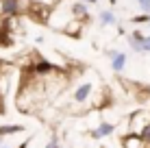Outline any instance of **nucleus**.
<instances>
[{"label":"nucleus","mask_w":150,"mask_h":148,"mask_svg":"<svg viewBox=\"0 0 150 148\" xmlns=\"http://www.w3.org/2000/svg\"><path fill=\"white\" fill-rule=\"evenodd\" d=\"M0 11L4 15H15L20 11V0H2L0 2Z\"/></svg>","instance_id":"obj_1"},{"label":"nucleus","mask_w":150,"mask_h":148,"mask_svg":"<svg viewBox=\"0 0 150 148\" xmlns=\"http://www.w3.org/2000/svg\"><path fill=\"white\" fill-rule=\"evenodd\" d=\"M113 131H115V126H113V124H107V122H105V124H100V126L94 131V133H91V137H94V140H100V137L111 135Z\"/></svg>","instance_id":"obj_2"},{"label":"nucleus","mask_w":150,"mask_h":148,"mask_svg":"<svg viewBox=\"0 0 150 148\" xmlns=\"http://www.w3.org/2000/svg\"><path fill=\"white\" fill-rule=\"evenodd\" d=\"M124 65H126V55H124V52H115V55H113V63H111L113 72H122Z\"/></svg>","instance_id":"obj_3"},{"label":"nucleus","mask_w":150,"mask_h":148,"mask_svg":"<svg viewBox=\"0 0 150 148\" xmlns=\"http://www.w3.org/2000/svg\"><path fill=\"white\" fill-rule=\"evenodd\" d=\"M89 91H91V85L89 83H85V85H81L79 89H76V94H74V100H79V103H83V100L89 96Z\"/></svg>","instance_id":"obj_4"},{"label":"nucleus","mask_w":150,"mask_h":148,"mask_svg":"<svg viewBox=\"0 0 150 148\" xmlns=\"http://www.w3.org/2000/svg\"><path fill=\"white\" fill-rule=\"evenodd\" d=\"M24 126L18 124H7V126H0V135H11V133H22Z\"/></svg>","instance_id":"obj_5"},{"label":"nucleus","mask_w":150,"mask_h":148,"mask_svg":"<svg viewBox=\"0 0 150 148\" xmlns=\"http://www.w3.org/2000/svg\"><path fill=\"white\" fill-rule=\"evenodd\" d=\"M33 70H35L37 74H46V72H50V70H54V65L48 63V61H39V63H35Z\"/></svg>","instance_id":"obj_6"},{"label":"nucleus","mask_w":150,"mask_h":148,"mask_svg":"<svg viewBox=\"0 0 150 148\" xmlns=\"http://www.w3.org/2000/svg\"><path fill=\"white\" fill-rule=\"evenodd\" d=\"M139 140H142V144H150V124H146L142 129V133H139Z\"/></svg>","instance_id":"obj_7"},{"label":"nucleus","mask_w":150,"mask_h":148,"mask_svg":"<svg viewBox=\"0 0 150 148\" xmlns=\"http://www.w3.org/2000/svg\"><path fill=\"white\" fill-rule=\"evenodd\" d=\"M100 20H102L105 24H111V22H115V18H113V13H111V11H102V13H100Z\"/></svg>","instance_id":"obj_8"},{"label":"nucleus","mask_w":150,"mask_h":148,"mask_svg":"<svg viewBox=\"0 0 150 148\" xmlns=\"http://www.w3.org/2000/svg\"><path fill=\"white\" fill-rule=\"evenodd\" d=\"M142 50L150 52V37H144V39H142Z\"/></svg>","instance_id":"obj_9"},{"label":"nucleus","mask_w":150,"mask_h":148,"mask_svg":"<svg viewBox=\"0 0 150 148\" xmlns=\"http://www.w3.org/2000/svg\"><path fill=\"white\" fill-rule=\"evenodd\" d=\"M148 20H150L148 15H144V13H142V15H135V18H133V22L139 24V22H148Z\"/></svg>","instance_id":"obj_10"},{"label":"nucleus","mask_w":150,"mask_h":148,"mask_svg":"<svg viewBox=\"0 0 150 148\" xmlns=\"http://www.w3.org/2000/svg\"><path fill=\"white\" fill-rule=\"evenodd\" d=\"M74 13L76 15H85V7H83V4H74Z\"/></svg>","instance_id":"obj_11"},{"label":"nucleus","mask_w":150,"mask_h":148,"mask_svg":"<svg viewBox=\"0 0 150 148\" xmlns=\"http://www.w3.org/2000/svg\"><path fill=\"white\" fill-rule=\"evenodd\" d=\"M26 146H28V140H26V142H24V144H22V146H20V148H26Z\"/></svg>","instance_id":"obj_12"},{"label":"nucleus","mask_w":150,"mask_h":148,"mask_svg":"<svg viewBox=\"0 0 150 148\" xmlns=\"http://www.w3.org/2000/svg\"><path fill=\"white\" fill-rule=\"evenodd\" d=\"M89 2H96V0H89Z\"/></svg>","instance_id":"obj_13"},{"label":"nucleus","mask_w":150,"mask_h":148,"mask_svg":"<svg viewBox=\"0 0 150 148\" xmlns=\"http://www.w3.org/2000/svg\"><path fill=\"white\" fill-rule=\"evenodd\" d=\"M54 148H57V146H54Z\"/></svg>","instance_id":"obj_14"}]
</instances>
